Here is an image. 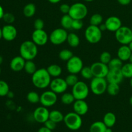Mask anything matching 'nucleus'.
Returning a JSON list of instances; mask_svg holds the SVG:
<instances>
[{"label":"nucleus","instance_id":"nucleus-1","mask_svg":"<svg viewBox=\"0 0 132 132\" xmlns=\"http://www.w3.org/2000/svg\"><path fill=\"white\" fill-rule=\"evenodd\" d=\"M51 77L46 68H39L32 74V83L37 88L45 89L50 86Z\"/></svg>","mask_w":132,"mask_h":132},{"label":"nucleus","instance_id":"nucleus-36","mask_svg":"<svg viewBox=\"0 0 132 132\" xmlns=\"http://www.w3.org/2000/svg\"><path fill=\"white\" fill-rule=\"evenodd\" d=\"M103 18L101 14H94L91 16L90 19V25L98 26L99 27L101 24L103 23Z\"/></svg>","mask_w":132,"mask_h":132},{"label":"nucleus","instance_id":"nucleus-58","mask_svg":"<svg viewBox=\"0 0 132 132\" xmlns=\"http://www.w3.org/2000/svg\"><path fill=\"white\" fill-rule=\"evenodd\" d=\"M84 1H86V2H92V1H94V0H84Z\"/></svg>","mask_w":132,"mask_h":132},{"label":"nucleus","instance_id":"nucleus-31","mask_svg":"<svg viewBox=\"0 0 132 132\" xmlns=\"http://www.w3.org/2000/svg\"><path fill=\"white\" fill-rule=\"evenodd\" d=\"M24 70L28 74H34L36 70H37V67L36 64L32 60L26 61L25 64H24Z\"/></svg>","mask_w":132,"mask_h":132},{"label":"nucleus","instance_id":"nucleus-57","mask_svg":"<svg viewBox=\"0 0 132 132\" xmlns=\"http://www.w3.org/2000/svg\"><path fill=\"white\" fill-rule=\"evenodd\" d=\"M130 104H131V105L132 106V95H131V97H130Z\"/></svg>","mask_w":132,"mask_h":132},{"label":"nucleus","instance_id":"nucleus-52","mask_svg":"<svg viewBox=\"0 0 132 132\" xmlns=\"http://www.w3.org/2000/svg\"><path fill=\"white\" fill-rule=\"evenodd\" d=\"M106 132H113L112 130V128H108L107 127L106 130Z\"/></svg>","mask_w":132,"mask_h":132},{"label":"nucleus","instance_id":"nucleus-3","mask_svg":"<svg viewBox=\"0 0 132 132\" xmlns=\"http://www.w3.org/2000/svg\"><path fill=\"white\" fill-rule=\"evenodd\" d=\"M63 122L68 129L73 131L78 130L81 128L82 125L81 116L74 112H69L65 115Z\"/></svg>","mask_w":132,"mask_h":132},{"label":"nucleus","instance_id":"nucleus-39","mask_svg":"<svg viewBox=\"0 0 132 132\" xmlns=\"http://www.w3.org/2000/svg\"><path fill=\"white\" fill-rule=\"evenodd\" d=\"M10 91L9 86L6 82L0 80V97L6 96Z\"/></svg>","mask_w":132,"mask_h":132},{"label":"nucleus","instance_id":"nucleus-12","mask_svg":"<svg viewBox=\"0 0 132 132\" xmlns=\"http://www.w3.org/2000/svg\"><path fill=\"white\" fill-rule=\"evenodd\" d=\"M92 72L93 76L95 77H104L106 78L108 72H109V68L107 64H104L101 61L95 62L93 63L91 66Z\"/></svg>","mask_w":132,"mask_h":132},{"label":"nucleus","instance_id":"nucleus-26","mask_svg":"<svg viewBox=\"0 0 132 132\" xmlns=\"http://www.w3.org/2000/svg\"><path fill=\"white\" fill-rule=\"evenodd\" d=\"M73 19L69 14H64L61 19V24L62 28L65 30L71 29Z\"/></svg>","mask_w":132,"mask_h":132},{"label":"nucleus","instance_id":"nucleus-2","mask_svg":"<svg viewBox=\"0 0 132 132\" xmlns=\"http://www.w3.org/2000/svg\"><path fill=\"white\" fill-rule=\"evenodd\" d=\"M20 55L26 61L33 60L38 53L37 45L32 41L27 40L22 43L19 48Z\"/></svg>","mask_w":132,"mask_h":132},{"label":"nucleus","instance_id":"nucleus-16","mask_svg":"<svg viewBox=\"0 0 132 132\" xmlns=\"http://www.w3.org/2000/svg\"><path fill=\"white\" fill-rule=\"evenodd\" d=\"M124 77L121 69L115 68V69H109L108 74L106 77L108 83H117L120 84L123 81Z\"/></svg>","mask_w":132,"mask_h":132},{"label":"nucleus","instance_id":"nucleus-43","mask_svg":"<svg viewBox=\"0 0 132 132\" xmlns=\"http://www.w3.org/2000/svg\"><path fill=\"white\" fill-rule=\"evenodd\" d=\"M45 27V23H44L43 20L40 18L36 19L34 23V27L35 30H43Z\"/></svg>","mask_w":132,"mask_h":132},{"label":"nucleus","instance_id":"nucleus-4","mask_svg":"<svg viewBox=\"0 0 132 132\" xmlns=\"http://www.w3.org/2000/svg\"><path fill=\"white\" fill-rule=\"evenodd\" d=\"M108 84V82L106 78L94 77L90 82V90L95 95H102L106 92Z\"/></svg>","mask_w":132,"mask_h":132},{"label":"nucleus","instance_id":"nucleus-41","mask_svg":"<svg viewBox=\"0 0 132 132\" xmlns=\"http://www.w3.org/2000/svg\"><path fill=\"white\" fill-rule=\"evenodd\" d=\"M15 16L14 15V14H12V13L10 12H6L4 14L3 17V19L4 21L7 24H11L12 23H14L15 21Z\"/></svg>","mask_w":132,"mask_h":132},{"label":"nucleus","instance_id":"nucleus-37","mask_svg":"<svg viewBox=\"0 0 132 132\" xmlns=\"http://www.w3.org/2000/svg\"><path fill=\"white\" fill-rule=\"evenodd\" d=\"M64 79H65L66 82L68 85V86H71V87H73L79 81L78 77L76 76V74H73V73H70Z\"/></svg>","mask_w":132,"mask_h":132},{"label":"nucleus","instance_id":"nucleus-33","mask_svg":"<svg viewBox=\"0 0 132 132\" xmlns=\"http://www.w3.org/2000/svg\"><path fill=\"white\" fill-rule=\"evenodd\" d=\"M73 56V52L68 49H63L59 53V57L61 60L67 62Z\"/></svg>","mask_w":132,"mask_h":132},{"label":"nucleus","instance_id":"nucleus-25","mask_svg":"<svg viewBox=\"0 0 132 132\" xmlns=\"http://www.w3.org/2000/svg\"><path fill=\"white\" fill-rule=\"evenodd\" d=\"M107 127L103 121H96L91 125L90 132H106Z\"/></svg>","mask_w":132,"mask_h":132},{"label":"nucleus","instance_id":"nucleus-17","mask_svg":"<svg viewBox=\"0 0 132 132\" xmlns=\"http://www.w3.org/2000/svg\"><path fill=\"white\" fill-rule=\"evenodd\" d=\"M18 31L12 24H7L2 28L3 38L6 41H14L17 37Z\"/></svg>","mask_w":132,"mask_h":132},{"label":"nucleus","instance_id":"nucleus-54","mask_svg":"<svg viewBox=\"0 0 132 132\" xmlns=\"http://www.w3.org/2000/svg\"><path fill=\"white\" fill-rule=\"evenodd\" d=\"M3 62V57L1 55H0V65L2 64Z\"/></svg>","mask_w":132,"mask_h":132},{"label":"nucleus","instance_id":"nucleus-44","mask_svg":"<svg viewBox=\"0 0 132 132\" xmlns=\"http://www.w3.org/2000/svg\"><path fill=\"white\" fill-rule=\"evenodd\" d=\"M45 127H46L47 128H48L50 130H55V128H56V125L57 123H55V122H54L53 121L50 119H48L46 122L44 123Z\"/></svg>","mask_w":132,"mask_h":132},{"label":"nucleus","instance_id":"nucleus-22","mask_svg":"<svg viewBox=\"0 0 132 132\" xmlns=\"http://www.w3.org/2000/svg\"><path fill=\"white\" fill-rule=\"evenodd\" d=\"M103 122L108 128H112L116 122V116L112 112H108L103 117Z\"/></svg>","mask_w":132,"mask_h":132},{"label":"nucleus","instance_id":"nucleus-38","mask_svg":"<svg viewBox=\"0 0 132 132\" xmlns=\"http://www.w3.org/2000/svg\"><path fill=\"white\" fill-rule=\"evenodd\" d=\"M80 73H81V76L85 79H92L94 77L90 67H83Z\"/></svg>","mask_w":132,"mask_h":132},{"label":"nucleus","instance_id":"nucleus-23","mask_svg":"<svg viewBox=\"0 0 132 132\" xmlns=\"http://www.w3.org/2000/svg\"><path fill=\"white\" fill-rule=\"evenodd\" d=\"M46 70H47L48 72L50 74V76L51 77H54V78L59 77L61 76V74L62 73L61 67L56 64H50V66L48 67Z\"/></svg>","mask_w":132,"mask_h":132},{"label":"nucleus","instance_id":"nucleus-51","mask_svg":"<svg viewBox=\"0 0 132 132\" xmlns=\"http://www.w3.org/2000/svg\"><path fill=\"white\" fill-rule=\"evenodd\" d=\"M6 96H8V97H9V98H13L14 97V93L12 92H10V91H9V92L8 93V94Z\"/></svg>","mask_w":132,"mask_h":132},{"label":"nucleus","instance_id":"nucleus-11","mask_svg":"<svg viewBox=\"0 0 132 132\" xmlns=\"http://www.w3.org/2000/svg\"><path fill=\"white\" fill-rule=\"evenodd\" d=\"M57 94L52 90L44 92L40 95L39 103H41V105L46 108L54 106L57 103Z\"/></svg>","mask_w":132,"mask_h":132},{"label":"nucleus","instance_id":"nucleus-34","mask_svg":"<svg viewBox=\"0 0 132 132\" xmlns=\"http://www.w3.org/2000/svg\"><path fill=\"white\" fill-rule=\"evenodd\" d=\"M27 99L29 103L32 104H37L40 102V95L34 91H31L28 93Z\"/></svg>","mask_w":132,"mask_h":132},{"label":"nucleus","instance_id":"nucleus-13","mask_svg":"<svg viewBox=\"0 0 132 132\" xmlns=\"http://www.w3.org/2000/svg\"><path fill=\"white\" fill-rule=\"evenodd\" d=\"M49 86L52 91L57 94H63L67 91L68 87L65 79L60 78L59 77H55L54 79L52 80Z\"/></svg>","mask_w":132,"mask_h":132},{"label":"nucleus","instance_id":"nucleus-10","mask_svg":"<svg viewBox=\"0 0 132 132\" xmlns=\"http://www.w3.org/2000/svg\"><path fill=\"white\" fill-rule=\"evenodd\" d=\"M83 68V62L79 57L73 55L67 62V68L70 73L77 74Z\"/></svg>","mask_w":132,"mask_h":132},{"label":"nucleus","instance_id":"nucleus-55","mask_svg":"<svg viewBox=\"0 0 132 132\" xmlns=\"http://www.w3.org/2000/svg\"><path fill=\"white\" fill-rule=\"evenodd\" d=\"M1 38H3V36H2V28H0V39Z\"/></svg>","mask_w":132,"mask_h":132},{"label":"nucleus","instance_id":"nucleus-28","mask_svg":"<svg viewBox=\"0 0 132 132\" xmlns=\"http://www.w3.org/2000/svg\"><path fill=\"white\" fill-rule=\"evenodd\" d=\"M36 12V5L34 3H28L24 6L23 10V14L27 18H32Z\"/></svg>","mask_w":132,"mask_h":132},{"label":"nucleus","instance_id":"nucleus-24","mask_svg":"<svg viewBox=\"0 0 132 132\" xmlns=\"http://www.w3.org/2000/svg\"><path fill=\"white\" fill-rule=\"evenodd\" d=\"M67 41L70 46L72 48L77 47L80 44L79 37L76 34L73 33V32L68 34Z\"/></svg>","mask_w":132,"mask_h":132},{"label":"nucleus","instance_id":"nucleus-27","mask_svg":"<svg viewBox=\"0 0 132 132\" xmlns=\"http://www.w3.org/2000/svg\"><path fill=\"white\" fill-rule=\"evenodd\" d=\"M64 117V116H63V113L60 111L57 110L51 111L50 112V114H49V119L52 120L57 124L63 121Z\"/></svg>","mask_w":132,"mask_h":132},{"label":"nucleus","instance_id":"nucleus-60","mask_svg":"<svg viewBox=\"0 0 132 132\" xmlns=\"http://www.w3.org/2000/svg\"><path fill=\"white\" fill-rule=\"evenodd\" d=\"M1 67H0V74H1Z\"/></svg>","mask_w":132,"mask_h":132},{"label":"nucleus","instance_id":"nucleus-40","mask_svg":"<svg viewBox=\"0 0 132 132\" xmlns=\"http://www.w3.org/2000/svg\"><path fill=\"white\" fill-rule=\"evenodd\" d=\"M112 59V55H111L110 53L108 52H103L100 55V57H99L100 61H99L108 65Z\"/></svg>","mask_w":132,"mask_h":132},{"label":"nucleus","instance_id":"nucleus-61","mask_svg":"<svg viewBox=\"0 0 132 132\" xmlns=\"http://www.w3.org/2000/svg\"><path fill=\"white\" fill-rule=\"evenodd\" d=\"M131 31H132V26H131Z\"/></svg>","mask_w":132,"mask_h":132},{"label":"nucleus","instance_id":"nucleus-46","mask_svg":"<svg viewBox=\"0 0 132 132\" xmlns=\"http://www.w3.org/2000/svg\"><path fill=\"white\" fill-rule=\"evenodd\" d=\"M117 1L120 5L126 6V5H128L131 3V0H117Z\"/></svg>","mask_w":132,"mask_h":132},{"label":"nucleus","instance_id":"nucleus-32","mask_svg":"<svg viewBox=\"0 0 132 132\" xmlns=\"http://www.w3.org/2000/svg\"><path fill=\"white\" fill-rule=\"evenodd\" d=\"M121 71L125 78L131 79L132 77V63L129 62L123 64L121 68Z\"/></svg>","mask_w":132,"mask_h":132},{"label":"nucleus","instance_id":"nucleus-45","mask_svg":"<svg viewBox=\"0 0 132 132\" xmlns=\"http://www.w3.org/2000/svg\"><path fill=\"white\" fill-rule=\"evenodd\" d=\"M70 9V6L68 5V4H62L59 6V10H60L61 12H62L64 14H68Z\"/></svg>","mask_w":132,"mask_h":132},{"label":"nucleus","instance_id":"nucleus-7","mask_svg":"<svg viewBox=\"0 0 132 132\" xmlns=\"http://www.w3.org/2000/svg\"><path fill=\"white\" fill-rule=\"evenodd\" d=\"M116 40L122 45H128L132 41V31L131 28L121 27L115 32Z\"/></svg>","mask_w":132,"mask_h":132},{"label":"nucleus","instance_id":"nucleus-20","mask_svg":"<svg viewBox=\"0 0 132 132\" xmlns=\"http://www.w3.org/2000/svg\"><path fill=\"white\" fill-rule=\"evenodd\" d=\"M26 60L21 55L13 58L10 63V67L14 72H18L24 70Z\"/></svg>","mask_w":132,"mask_h":132},{"label":"nucleus","instance_id":"nucleus-8","mask_svg":"<svg viewBox=\"0 0 132 132\" xmlns=\"http://www.w3.org/2000/svg\"><path fill=\"white\" fill-rule=\"evenodd\" d=\"M88 8L82 3H76L70 6L68 14L73 19L82 20L88 14Z\"/></svg>","mask_w":132,"mask_h":132},{"label":"nucleus","instance_id":"nucleus-53","mask_svg":"<svg viewBox=\"0 0 132 132\" xmlns=\"http://www.w3.org/2000/svg\"><path fill=\"white\" fill-rule=\"evenodd\" d=\"M128 46H129V48H130V50H131V52H132V41L131 42H130V43L128 44Z\"/></svg>","mask_w":132,"mask_h":132},{"label":"nucleus","instance_id":"nucleus-42","mask_svg":"<svg viewBox=\"0 0 132 132\" xmlns=\"http://www.w3.org/2000/svg\"><path fill=\"white\" fill-rule=\"evenodd\" d=\"M83 27V22L81 19H73L72 28L76 30H79Z\"/></svg>","mask_w":132,"mask_h":132},{"label":"nucleus","instance_id":"nucleus-19","mask_svg":"<svg viewBox=\"0 0 132 132\" xmlns=\"http://www.w3.org/2000/svg\"><path fill=\"white\" fill-rule=\"evenodd\" d=\"M88 104L85 100H76L73 103V112L79 116H82L88 112Z\"/></svg>","mask_w":132,"mask_h":132},{"label":"nucleus","instance_id":"nucleus-56","mask_svg":"<svg viewBox=\"0 0 132 132\" xmlns=\"http://www.w3.org/2000/svg\"><path fill=\"white\" fill-rule=\"evenodd\" d=\"M129 61H130V63H132V53H131V55H130V59H129Z\"/></svg>","mask_w":132,"mask_h":132},{"label":"nucleus","instance_id":"nucleus-50","mask_svg":"<svg viewBox=\"0 0 132 132\" xmlns=\"http://www.w3.org/2000/svg\"><path fill=\"white\" fill-rule=\"evenodd\" d=\"M50 3L52 4H55V3H58L60 2L61 0H48Z\"/></svg>","mask_w":132,"mask_h":132},{"label":"nucleus","instance_id":"nucleus-29","mask_svg":"<svg viewBox=\"0 0 132 132\" xmlns=\"http://www.w3.org/2000/svg\"><path fill=\"white\" fill-rule=\"evenodd\" d=\"M61 101L63 104H66V105H70L74 103L76 99L72 93L64 92L63 93L61 97Z\"/></svg>","mask_w":132,"mask_h":132},{"label":"nucleus","instance_id":"nucleus-9","mask_svg":"<svg viewBox=\"0 0 132 132\" xmlns=\"http://www.w3.org/2000/svg\"><path fill=\"white\" fill-rule=\"evenodd\" d=\"M68 34L67 30L63 28H56L51 32L49 36V40L53 45H61L67 41Z\"/></svg>","mask_w":132,"mask_h":132},{"label":"nucleus","instance_id":"nucleus-15","mask_svg":"<svg viewBox=\"0 0 132 132\" xmlns=\"http://www.w3.org/2000/svg\"><path fill=\"white\" fill-rule=\"evenodd\" d=\"M50 112L46 107L40 106L35 109L33 112L34 119L39 123H45L48 119H49Z\"/></svg>","mask_w":132,"mask_h":132},{"label":"nucleus","instance_id":"nucleus-35","mask_svg":"<svg viewBox=\"0 0 132 132\" xmlns=\"http://www.w3.org/2000/svg\"><path fill=\"white\" fill-rule=\"evenodd\" d=\"M123 61H121L119 58H113L111 59L110 63H108V66L109 69H115V68H119L121 69L123 65Z\"/></svg>","mask_w":132,"mask_h":132},{"label":"nucleus","instance_id":"nucleus-21","mask_svg":"<svg viewBox=\"0 0 132 132\" xmlns=\"http://www.w3.org/2000/svg\"><path fill=\"white\" fill-rule=\"evenodd\" d=\"M131 53L128 45H122L117 50V57L122 61H126L129 60Z\"/></svg>","mask_w":132,"mask_h":132},{"label":"nucleus","instance_id":"nucleus-47","mask_svg":"<svg viewBox=\"0 0 132 132\" xmlns=\"http://www.w3.org/2000/svg\"><path fill=\"white\" fill-rule=\"evenodd\" d=\"M37 132H52V131L49 130L48 128H47L45 127V126H43V127L40 128L39 129Z\"/></svg>","mask_w":132,"mask_h":132},{"label":"nucleus","instance_id":"nucleus-14","mask_svg":"<svg viewBox=\"0 0 132 132\" xmlns=\"http://www.w3.org/2000/svg\"><path fill=\"white\" fill-rule=\"evenodd\" d=\"M49 40L47 33L43 30H34L32 34V41L37 46H44Z\"/></svg>","mask_w":132,"mask_h":132},{"label":"nucleus","instance_id":"nucleus-49","mask_svg":"<svg viewBox=\"0 0 132 132\" xmlns=\"http://www.w3.org/2000/svg\"><path fill=\"white\" fill-rule=\"evenodd\" d=\"M4 14H5V12H4L2 6L0 5V19H3V17Z\"/></svg>","mask_w":132,"mask_h":132},{"label":"nucleus","instance_id":"nucleus-5","mask_svg":"<svg viewBox=\"0 0 132 132\" xmlns=\"http://www.w3.org/2000/svg\"><path fill=\"white\" fill-rule=\"evenodd\" d=\"M103 32L98 26L90 25L85 31V37L88 42L92 44H96L101 40Z\"/></svg>","mask_w":132,"mask_h":132},{"label":"nucleus","instance_id":"nucleus-30","mask_svg":"<svg viewBox=\"0 0 132 132\" xmlns=\"http://www.w3.org/2000/svg\"><path fill=\"white\" fill-rule=\"evenodd\" d=\"M106 92L108 94L112 96L117 95L120 92L119 84L117 83H108L107 86Z\"/></svg>","mask_w":132,"mask_h":132},{"label":"nucleus","instance_id":"nucleus-6","mask_svg":"<svg viewBox=\"0 0 132 132\" xmlns=\"http://www.w3.org/2000/svg\"><path fill=\"white\" fill-rule=\"evenodd\" d=\"M90 92L88 86L85 82L79 81L72 87V94L76 100H85L88 97Z\"/></svg>","mask_w":132,"mask_h":132},{"label":"nucleus","instance_id":"nucleus-59","mask_svg":"<svg viewBox=\"0 0 132 132\" xmlns=\"http://www.w3.org/2000/svg\"><path fill=\"white\" fill-rule=\"evenodd\" d=\"M130 86H131V88H132V77L131 79H130Z\"/></svg>","mask_w":132,"mask_h":132},{"label":"nucleus","instance_id":"nucleus-48","mask_svg":"<svg viewBox=\"0 0 132 132\" xmlns=\"http://www.w3.org/2000/svg\"><path fill=\"white\" fill-rule=\"evenodd\" d=\"M99 28H100V30L102 31V32H104V31L106 30H107L105 23H102V24H101L99 26Z\"/></svg>","mask_w":132,"mask_h":132},{"label":"nucleus","instance_id":"nucleus-18","mask_svg":"<svg viewBox=\"0 0 132 132\" xmlns=\"http://www.w3.org/2000/svg\"><path fill=\"white\" fill-rule=\"evenodd\" d=\"M105 24L107 30L116 32L119 28L122 27V22L120 18L116 16H111L107 18L105 21Z\"/></svg>","mask_w":132,"mask_h":132}]
</instances>
